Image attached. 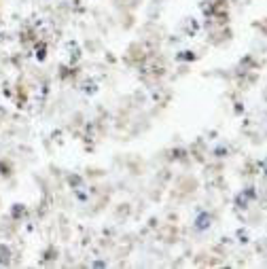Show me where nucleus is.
<instances>
[{
	"label": "nucleus",
	"mask_w": 267,
	"mask_h": 269,
	"mask_svg": "<svg viewBox=\"0 0 267 269\" xmlns=\"http://www.w3.org/2000/svg\"><path fill=\"white\" fill-rule=\"evenodd\" d=\"M206 227H210V216L202 214V216L198 218V229H206Z\"/></svg>",
	"instance_id": "obj_1"
}]
</instances>
